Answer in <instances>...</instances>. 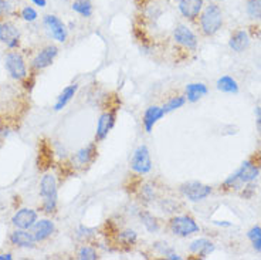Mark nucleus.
<instances>
[{"label":"nucleus","instance_id":"20e7f679","mask_svg":"<svg viewBox=\"0 0 261 260\" xmlns=\"http://www.w3.org/2000/svg\"><path fill=\"white\" fill-rule=\"evenodd\" d=\"M130 168L139 175L149 174L152 171V161H150L149 150L146 145H139L137 151L134 152V155L130 158Z\"/></svg>","mask_w":261,"mask_h":260},{"label":"nucleus","instance_id":"e433bc0d","mask_svg":"<svg viewBox=\"0 0 261 260\" xmlns=\"http://www.w3.org/2000/svg\"><path fill=\"white\" fill-rule=\"evenodd\" d=\"M260 40H261V32H260Z\"/></svg>","mask_w":261,"mask_h":260},{"label":"nucleus","instance_id":"a878e982","mask_svg":"<svg viewBox=\"0 0 261 260\" xmlns=\"http://www.w3.org/2000/svg\"><path fill=\"white\" fill-rule=\"evenodd\" d=\"M246 12L251 19H261V0H248Z\"/></svg>","mask_w":261,"mask_h":260},{"label":"nucleus","instance_id":"7c9ffc66","mask_svg":"<svg viewBox=\"0 0 261 260\" xmlns=\"http://www.w3.org/2000/svg\"><path fill=\"white\" fill-rule=\"evenodd\" d=\"M158 252L163 256H166V259H170V260H180V256L177 253H175L170 247L166 246V243H156Z\"/></svg>","mask_w":261,"mask_h":260},{"label":"nucleus","instance_id":"c9c22d12","mask_svg":"<svg viewBox=\"0 0 261 260\" xmlns=\"http://www.w3.org/2000/svg\"><path fill=\"white\" fill-rule=\"evenodd\" d=\"M13 257H12V254L7 253V254H2L0 253V260H12Z\"/></svg>","mask_w":261,"mask_h":260},{"label":"nucleus","instance_id":"72a5a7b5","mask_svg":"<svg viewBox=\"0 0 261 260\" xmlns=\"http://www.w3.org/2000/svg\"><path fill=\"white\" fill-rule=\"evenodd\" d=\"M255 115H257V128H258L261 134V107L255 108Z\"/></svg>","mask_w":261,"mask_h":260},{"label":"nucleus","instance_id":"aec40b11","mask_svg":"<svg viewBox=\"0 0 261 260\" xmlns=\"http://www.w3.org/2000/svg\"><path fill=\"white\" fill-rule=\"evenodd\" d=\"M207 94V87L203 83H192L186 85V98L190 103H196Z\"/></svg>","mask_w":261,"mask_h":260},{"label":"nucleus","instance_id":"c85d7f7f","mask_svg":"<svg viewBox=\"0 0 261 260\" xmlns=\"http://www.w3.org/2000/svg\"><path fill=\"white\" fill-rule=\"evenodd\" d=\"M185 103H186V98L182 97V96H179V97H173L172 100H169L166 104L163 105L162 108L163 111H165V114H166V112H170V111H175L177 110V108L183 107Z\"/></svg>","mask_w":261,"mask_h":260},{"label":"nucleus","instance_id":"b1692460","mask_svg":"<svg viewBox=\"0 0 261 260\" xmlns=\"http://www.w3.org/2000/svg\"><path fill=\"white\" fill-rule=\"evenodd\" d=\"M71 9L72 12H75L83 17H91L94 12L91 0H72Z\"/></svg>","mask_w":261,"mask_h":260},{"label":"nucleus","instance_id":"2eb2a0df","mask_svg":"<svg viewBox=\"0 0 261 260\" xmlns=\"http://www.w3.org/2000/svg\"><path fill=\"white\" fill-rule=\"evenodd\" d=\"M33 234H34V238H36V242H43L48 239L53 233H54V230H56V226H54V223L51 221H48V219H41V221H37L34 223V226H33Z\"/></svg>","mask_w":261,"mask_h":260},{"label":"nucleus","instance_id":"5701e85b","mask_svg":"<svg viewBox=\"0 0 261 260\" xmlns=\"http://www.w3.org/2000/svg\"><path fill=\"white\" fill-rule=\"evenodd\" d=\"M217 90L222 92H228V94H236L239 92V84L234 78L230 76H223L217 80Z\"/></svg>","mask_w":261,"mask_h":260},{"label":"nucleus","instance_id":"393cba45","mask_svg":"<svg viewBox=\"0 0 261 260\" xmlns=\"http://www.w3.org/2000/svg\"><path fill=\"white\" fill-rule=\"evenodd\" d=\"M139 218H141V221L144 223V226L146 228L148 232L150 233H155L159 230V225H158L156 219L149 214V212H146V210H142V212H139Z\"/></svg>","mask_w":261,"mask_h":260},{"label":"nucleus","instance_id":"7ed1b4c3","mask_svg":"<svg viewBox=\"0 0 261 260\" xmlns=\"http://www.w3.org/2000/svg\"><path fill=\"white\" fill-rule=\"evenodd\" d=\"M40 195L43 198V210L51 214L57 205V181L56 176L46 174L40 181Z\"/></svg>","mask_w":261,"mask_h":260},{"label":"nucleus","instance_id":"f8f14e48","mask_svg":"<svg viewBox=\"0 0 261 260\" xmlns=\"http://www.w3.org/2000/svg\"><path fill=\"white\" fill-rule=\"evenodd\" d=\"M173 37L176 40V43L186 47V49H190V50H195L196 46H197V39H196L195 33L185 25L176 26L175 32H173Z\"/></svg>","mask_w":261,"mask_h":260},{"label":"nucleus","instance_id":"4be33fe9","mask_svg":"<svg viewBox=\"0 0 261 260\" xmlns=\"http://www.w3.org/2000/svg\"><path fill=\"white\" fill-rule=\"evenodd\" d=\"M97 145L95 144H90V145H87L85 148L83 150H80L77 152V155H75V161L81 165H87V163H91L94 159H95V156H97Z\"/></svg>","mask_w":261,"mask_h":260},{"label":"nucleus","instance_id":"ddd939ff","mask_svg":"<svg viewBox=\"0 0 261 260\" xmlns=\"http://www.w3.org/2000/svg\"><path fill=\"white\" fill-rule=\"evenodd\" d=\"M204 2L203 0H179V12L183 17L189 20L197 19L202 13Z\"/></svg>","mask_w":261,"mask_h":260},{"label":"nucleus","instance_id":"f03ea898","mask_svg":"<svg viewBox=\"0 0 261 260\" xmlns=\"http://www.w3.org/2000/svg\"><path fill=\"white\" fill-rule=\"evenodd\" d=\"M223 25L222 9L216 3H210L204 7L200 14V29L206 36H213L220 30Z\"/></svg>","mask_w":261,"mask_h":260},{"label":"nucleus","instance_id":"f3484780","mask_svg":"<svg viewBox=\"0 0 261 260\" xmlns=\"http://www.w3.org/2000/svg\"><path fill=\"white\" fill-rule=\"evenodd\" d=\"M228 46H230V49H233V50L237 53L244 52V50L250 46L248 33L246 32V30H237V32H234L233 33V36L230 37Z\"/></svg>","mask_w":261,"mask_h":260},{"label":"nucleus","instance_id":"0eeeda50","mask_svg":"<svg viewBox=\"0 0 261 260\" xmlns=\"http://www.w3.org/2000/svg\"><path fill=\"white\" fill-rule=\"evenodd\" d=\"M182 194L189 201L192 202H200L203 199H206L207 196L212 194V188L207 185H203V183L197 182V181H190V182L183 183L180 186Z\"/></svg>","mask_w":261,"mask_h":260},{"label":"nucleus","instance_id":"1a4fd4ad","mask_svg":"<svg viewBox=\"0 0 261 260\" xmlns=\"http://www.w3.org/2000/svg\"><path fill=\"white\" fill-rule=\"evenodd\" d=\"M0 41L9 49H16L20 43V30L13 21L3 20L0 23Z\"/></svg>","mask_w":261,"mask_h":260},{"label":"nucleus","instance_id":"f704fd0d","mask_svg":"<svg viewBox=\"0 0 261 260\" xmlns=\"http://www.w3.org/2000/svg\"><path fill=\"white\" fill-rule=\"evenodd\" d=\"M32 3H34L36 6H39V7H46L47 6V0H30Z\"/></svg>","mask_w":261,"mask_h":260},{"label":"nucleus","instance_id":"9d476101","mask_svg":"<svg viewBox=\"0 0 261 260\" xmlns=\"http://www.w3.org/2000/svg\"><path fill=\"white\" fill-rule=\"evenodd\" d=\"M37 212L36 210H33V209L24 208V209H20L17 210L14 216L12 218V223H13L14 226L17 229H32L34 226V223L37 222Z\"/></svg>","mask_w":261,"mask_h":260},{"label":"nucleus","instance_id":"dca6fc26","mask_svg":"<svg viewBox=\"0 0 261 260\" xmlns=\"http://www.w3.org/2000/svg\"><path fill=\"white\" fill-rule=\"evenodd\" d=\"M10 242L19 247H33L36 243V238L33 232L30 233L26 229H17L10 234Z\"/></svg>","mask_w":261,"mask_h":260},{"label":"nucleus","instance_id":"9b49d317","mask_svg":"<svg viewBox=\"0 0 261 260\" xmlns=\"http://www.w3.org/2000/svg\"><path fill=\"white\" fill-rule=\"evenodd\" d=\"M59 54V49L56 46H47L43 50H40V53L33 60V68L36 70H44L48 65L53 64L54 59Z\"/></svg>","mask_w":261,"mask_h":260},{"label":"nucleus","instance_id":"f257e3e1","mask_svg":"<svg viewBox=\"0 0 261 260\" xmlns=\"http://www.w3.org/2000/svg\"><path fill=\"white\" fill-rule=\"evenodd\" d=\"M258 174H260L258 165H255L253 161H246V162L242 163V167L237 169L233 175L228 176L223 183V186L224 188L240 189V186H243V185H248V183L255 181Z\"/></svg>","mask_w":261,"mask_h":260},{"label":"nucleus","instance_id":"4468645a","mask_svg":"<svg viewBox=\"0 0 261 260\" xmlns=\"http://www.w3.org/2000/svg\"><path fill=\"white\" fill-rule=\"evenodd\" d=\"M115 111H107L104 112L99 120H98L97 125V134H95V139L97 141H104L107 135L110 134V131L112 130V127L115 125Z\"/></svg>","mask_w":261,"mask_h":260},{"label":"nucleus","instance_id":"423d86ee","mask_svg":"<svg viewBox=\"0 0 261 260\" xmlns=\"http://www.w3.org/2000/svg\"><path fill=\"white\" fill-rule=\"evenodd\" d=\"M43 25H44L46 30L53 39L57 40L60 43H64L67 37H68L67 26L63 23V20L57 17L56 14H46L43 17Z\"/></svg>","mask_w":261,"mask_h":260},{"label":"nucleus","instance_id":"cd10ccee","mask_svg":"<svg viewBox=\"0 0 261 260\" xmlns=\"http://www.w3.org/2000/svg\"><path fill=\"white\" fill-rule=\"evenodd\" d=\"M137 241L138 234L134 230H125V232L119 233V236H118V242L125 245V246H134L137 243Z\"/></svg>","mask_w":261,"mask_h":260},{"label":"nucleus","instance_id":"a211bd4d","mask_svg":"<svg viewBox=\"0 0 261 260\" xmlns=\"http://www.w3.org/2000/svg\"><path fill=\"white\" fill-rule=\"evenodd\" d=\"M165 115V111L161 107H149L144 114V127L146 132H152L153 125Z\"/></svg>","mask_w":261,"mask_h":260},{"label":"nucleus","instance_id":"6e6552de","mask_svg":"<svg viewBox=\"0 0 261 260\" xmlns=\"http://www.w3.org/2000/svg\"><path fill=\"white\" fill-rule=\"evenodd\" d=\"M170 230L177 236H190L199 232V225L189 216H176L170 221Z\"/></svg>","mask_w":261,"mask_h":260},{"label":"nucleus","instance_id":"473e14b6","mask_svg":"<svg viewBox=\"0 0 261 260\" xmlns=\"http://www.w3.org/2000/svg\"><path fill=\"white\" fill-rule=\"evenodd\" d=\"M14 7L9 0H0V19H5L7 16L13 14Z\"/></svg>","mask_w":261,"mask_h":260},{"label":"nucleus","instance_id":"2f4dec72","mask_svg":"<svg viewBox=\"0 0 261 260\" xmlns=\"http://www.w3.org/2000/svg\"><path fill=\"white\" fill-rule=\"evenodd\" d=\"M79 259L80 260H97L98 254L95 249L90 246H83L79 250Z\"/></svg>","mask_w":261,"mask_h":260},{"label":"nucleus","instance_id":"bb28decb","mask_svg":"<svg viewBox=\"0 0 261 260\" xmlns=\"http://www.w3.org/2000/svg\"><path fill=\"white\" fill-rule=\"evenodd\" d=\"M248 239L253 243V247L255 249V252L261 253V228L260 226H254L248 230Z\"/></svg>","mask_w":261,"mask_h":260},{"label":"nucleus","instance_id":"412c9836","mask_svg":"<svg viewBox=\"0 0 261 260\" xmlns=\"http://www.w3.org/2000/svg\"><path fill=\"white\" fill-rule=\"evenodd\" d=\"M77 90H79V84H71V85H68V87H65L64 90H63V92H61V94L59 96V98H57V103L54 104V110L56 111L63 110L65 105L71 101L72 97L75 96Z\"/></svg>","mask_w":261,"mask_h":260},{"label":"nucleus","instance_id":"6ab92c4d","mask_svg":"<svg viewBox=\"0 0 261 260\" xmlns=\"http://www.w3.org/2000/svg\"><path fill=\"white\" fill-rule=\"evenodd\" d=\"M213 250H215V245L207 239H197V241L192 242V245H190V252L200 256V257H207Z\"/></svg>","mask_w":261,"mask_h":260},{"label":"nucleus","instance_id":"39448f33","mask_svg":"<svg viewBox=\"0 0 261 260\" xmlns=\"http://www.w3.org/2000/svg\"><path fill=\"white\" fill-rule=\"evenodd\" d=\"M5 67H6L7 73L10 74V77L14 80H24L27 77L26 63L20 53H9L5 59Z\"/></svg>","mask_w":261,"mask_h":260},{"label":"nucleus","instance_id":"c756f323","mask_svg":"<svg viewBox=\"0 0 261 260\" xmlns=\"http://www.w3.org/2000/svg\"><path fill=\"white\" fill-rule=\"evenodd\" d=\"M20 17L24 20V21H29V23H33L36 21L37 17H39V13L37 10L32 6H24L21 10H20Z\"/></svg>","mask_w":261,"mask_h":260}]
</instances>
